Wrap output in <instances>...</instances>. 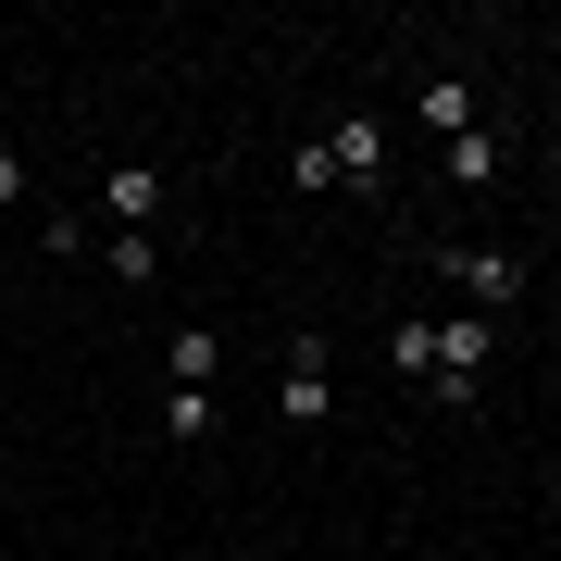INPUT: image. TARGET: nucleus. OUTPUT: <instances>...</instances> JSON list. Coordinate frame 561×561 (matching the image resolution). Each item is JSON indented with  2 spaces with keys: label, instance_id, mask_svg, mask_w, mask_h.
Masks as SVG:
<instances>
[{
  "label": "nucleus",
  "instance_id": "1",
  "mask_svg": "<svg viewBox=\"0 0 561 561\" xmlns=\"http://www.w3.org/2000/svg\"><path fill=\"white\" fill-rule=\"evenodd\" d=\"M437 324V375H424V400L437 412H474L486 400V362H500V312H424Z\"/></svg>",
  "mask_w": 561,
  "mask_h": 561
},
{
  "label": "nucleus",
  "instance_id": "2",
  "mask_svg": "<svg viewBox=\"0 0 561 561\" xmlns=\"http://www.w3.org/2000/svg\"><path fill=\"white\" fill-rule=\"evenodd\" d=\"M275 412L300 424V437H324V424H337V337H287V362H275Z\"/></svg>",
  "mask_w": 561,
  "mask_h": 561
},
{
  "label": "nucleus",
  "instance_id": "3",
  "mask_svg": "<svg viewBox=\"0 0 561 561\" xmlns=\"http://www.w3.org/2000/svg\"><path fill=\"white\" fill-rule=\"evenodd\" d=\"M324 162H337L350 201H375V187H387V113H337V125H324Z\"/></svg>",
  "mask_w": 561,
  "mask_h": 561
},
{
  "label": "nucleus",
  "instance_id": "4",
  "mask_svg": "<svg viewBox=\"0 0 561 561\" xmlns=\"http://www.w3.org/2000/svg\"><path fill=\"white\" fill-rule=\"evenodd\" d=\"M437 262H449L461 312H512L524 300V250H437Z\"/></svg>",
  "mask_w": 561,
  "mask_h": 561
},
{
  "label": "nucleus",
  "instance_id": "5",
  "mask_svg": "<svg viewBox=\"0 0 561 561\" xmlns=\"http://www.w3.org/2000/svg\"><path fill=\"white\" fill-rule=\"evenodd\" d=\"M101 213H113V238H150V225H162V162L125 150L113 175H101Z\"/></svg>",
  "mask_w": 561,
  "mask_h": 561
},
{
  "label": "nucleus",
  "instance_id": "6",
  "mask_svg": "<svg viewBox=\"0 0 561 561\" xmlns=\"http://www.w3.org/2000/svg\"><path fill=\"white\" fill-rule=\"evenodd\" d=\"M412 125H424V138H437V150H449V138H474V125H486L474 76H424V88H412Z\"/></svg>",
  "mask_w": 561,
  "mask_h": 561
},
{
  "label": "nucleus",
  "instance_id": "7",
  "mask_svg": "<svg viewBox=\"0 0 561 561\" xmlns=\"http://www.w3.org/2000/svg\"><path fill=\"white\" fill-rule=\"evenodd\" d=\"M213 375H225V337L213 324H175V337H162V387H201L213 400Z\"/></svg>",
  "mask_w": 561,
  "mask_h": 561
},
{
  "label": "nucleus",
  "instance_id": "8",
  "mask_svg": "<svg viewBox=\"0 0 561 561\" xmlns=\"http://www.w3.org/2000/svg\"><path fill=\"white\" fill-rule=\"evenodd\" d=\"M387 375H400V387L437 375V324H424V312H400V337H387Z\"/></svg>",
  "mask_w": 561,
  "mask_h": 561
},
{
  "label": "nucleus",
  "instance_id": "9",
  "mask_svg": "<svg viewBox=\"0 0 561 561\" xmlns=\"http://www.w3.org/2000/svg\"><path fill=\"white\" fill-rule=\"evenodd\" d=\"M437 175H449V187H500V138H486V125H474V138H449Z\"/></svg>",
  "mask_w": 561,
  "mask_h": 561
},
{
  "label": "nucleus",
  "instance_id": "10",
  "mask_svg": "<svg viewBox=\"0 0 561 561\" xmlns=\"http://www.w3.org/2000/svg\"><path fill=\"white\" fill-rule=\"evenodd\" d=\"M162 437H187V449H201V437H225V412L201 400V387H162Z\"/></svg>",
  "mask_w": 561,
  "mask_h": 561
},
{
  "label": "nucleus",
  "instance_id": "11",
  "mask_svg": "<svg viewBox=\"0 0 561 561\" xmlns=\"http://www.w3.org/2000/svg\"><path fill=\"white\" fill-rule=\"evenodd\" d=\"M101 262H113V287H150L162 275V238H101Z\"/></svg>",
  "mask_w": 561,
  "mask_h": 561
},
{
  "label": "nucleus",
  "instance_id": "12",
  "mask_svg": "<svg viewBox=\"0 0 561 561\" xmlns=\"http://www.w3.org/2000/svg\"><path fill=\"white\" fill-rule=\"evenodd\" d=\"M287 187H300V201H324V187H337V162H324V138H300V150H287Z\"/></svg>",
  "mask_w": 561,
  "mask_h": 561
},
{
  "label": "nucleus",
  "instance_id": "13",
  "mask_svg": "<svg viewBox=\"0 0 561 561\" xmlns=\"http://www.w3.org/2000/svg\"><path fill=\"white\" fill-rule=\"evenodd\" d=\"M0 213H25V150H0Z\"/></svg>",
  "mask_w": 561,
  "mask_h": 561
},
{
  "label": "nucleus",
  "instance_id": "14",
  "mask_svg": "<svg viewBox=\"0 0 561 561\" xmlns=\"http://www.w3.org/2000/svg\"><path fill=\"white\" fill-rule=\"evenodd\" d=\"M549 187H561V138H549Z\"/></svg>",
  "mask_w": 561,
  "mask_h": 561
}]
</instances>
